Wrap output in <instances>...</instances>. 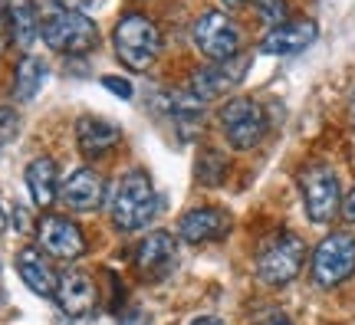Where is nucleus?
Wrapping results in <instances>:
<instances>
[{"label":"nucleus","instance_id":"1","mask_svg":"<svg viewBox=\"0 0 355 325\" xmlns=\"http://www.w3.org/2000/svg\"><path fill=\"white\" fill-rule=\"evenodd\" d=\"M112 46L119 63L132 73H145L162 53V30L141 13H125L112 30Z\"/></svg>","mask_w":355,"mask_h":325},{"label":"nucleus","instance_id":"2","mask_svg":"<svg viewBox=\"0 0 355 325\" xmlns=\"http://www.w3.org/2000/svg\"><path fill=\"white\" fill-rule=\"evenodd\" d=\"M158 213V194L145 171H128L112 194V220L119 230H139Z\"/></svg>","mask_w":355,"mask_h":325},{"label":"nucleus","instance_id":"3","mask_svg":"<svg viewBox=\"0 0 355 325\" xmlns=\"http://www.w3.org/2000/svg\"><path fill=\"white\" fill-rule=\"evenodd\" d=\"M40 37L50 46L53 53H63V56H79L99 46V26L89 20L86 13H50L43 24H40Z\"/></svg>","mask_w":355,"mask_h":325},{"label":"nucleus","instance_id":"4","mask_svg":"<svg viewBox=\"0 0 355 325\" xmlns=\"http://www.w3.org/2000/svg\"><path fill=\"white\" fill-rule=\"evenodd\" d=\"M217 118H220V132H224V138H227L237 151H250L263 141L266 112H263L260 102L247 99V96H237V99H230V102L220 105Z\"/></svg>","mask_w":355,"mask_h":325},{"label":"nucleus","instance_id":"5","mask_svg":"<svg viewBox=\"0 0 355 325\" xmlns=\"http://www.w3.org/2000/svg\"><path fill=\"white\" fill-rule=\"evenodd\" d=\"M355 273V237L352 234H329L313 250V283L332 289Z\"/></svg>","mask_w":355,"mask_h":325},{"label":"nucleus","instance_id":"6","mask_svg":"<svg viewBox=\"0 0 355 325\" xmlns=\"http://www.w3.org/2000/svg\"><path fill=\"white\" fill-rule=\"evenodd\" d=\"M191 39H194V46H198L207 60L224 63V60H234L237 50H241V26L234 24L227 13L204 10L201 17L194 20Z\"/></svg>","mask_w":355,"mask_h":325},{"label":"nucleus","instance_id":"7","mask_svg":"<svg viewBox=\"0 0 355 325\" xmlns=\"http://www.w3.org/2000/svg\"><path fill=\"white\" fill-rule=\"evenodd\" d=\"M303 260H306V243L296 234H283L270 247H263V253L257 256V276L266 286H286L303 270Z\"/></svg>","mask_w":355,"mask_h":325},{"label":"nucleus","instance_id":"8","mask_svg":"<svg viewBox=\"0 0 355 325\" xmlns=\"http://www.w3.org/2000/svg\"><path fill=\"white\" fill-rule=\"evenodd\" d=\"M300 188H303V204L313 224H329L336 211H339V177L332 175L329 168H306L300 175Z\"/></svg>","mask_w":355,"mask_h":325},{"label":"nucleus","instance_id":"9","mask_svg":"<svg viewBox=\"0 0 355 325\" xmlns=\"http://www.w3.org/2000/svg\"><path fill=\"white\" fill-rule=\"evenodd\" d=\"M37 237L46 256H56V260H76L86 253V237L79 224H73L63 213H46L37 227Z\"/></svg>","mask_w":355,"mask_h":325},{"label":"nucleus","instance_id":"10","mask_svg":"<svg viewBox=\"0 0 355 325\" xmlns=\"http://www.w3.org/2000/svg\"><path fill=\"white\" fill-rule=\"evenodd\" d=\"M247 73V60H224V63H214V66H201L191 73V96H198L201 102H211L217 96H224L230 89L237 86Z\"/></svg>","mask_w":355,"mask_h":325},{"label":"nucleus","instance_id":"11","mask_svg":"<svg viewBox=\"0 0 355 325\" xmlns=\"http://www.w3.org/2000/svg\"><path fill=\"white\" fill-rule=\"evenodd\" d=\"M178 263V240L168 230H155L135 250V270L145 279H165Z\"/></svg>","mask_w":355,"mask_h":325},{"label":"nucleus","instance_id":"12","mask_svg":"<svg viewBox=\"0 0 355 325\" xmlns=\"http://www.w3.org/2000/svg\"><path fill=\"white\" fill-rule=\"evenodd\" d=\"M60 200H63L69 211H83V213L96 211V207H102V200H105V181L92 168H76L60 184Z\"/></svg>","mask_w":355,"mask_h":325},{"label":"nucleus","instance_id":"13","mask_svg":"<svg viewBox=\"0 0 355 325\" xmlns=\"http://www.w3.org/2000/svg\"><path fill=\"white\" fill-rule=\"evenodd\" d=\"M56 302L66 315L83 319L96 309V279L86 270H66L60 273V286H56Z\"/></svg>","mask_w":355,"mask_h":325},{"label":"nucleus","instance_id":"14","mask_svg":"<svg viewBox=\"0 0 355 325\" xmlns=\"http://www.w3.org/2000/svg\"><path fill=\"white\" fill-rule=\"evenodd\" d=\"M17 273L26 283V289H33L43 299H56V286H60V273L53 270L50 256L37 247H24L17 253Z\"/></svg>","mask_w":355,"mask_h":325},{"label":"nucleus","instance_id":"15","mask_svg":"<svg viewBox=\"0 0 355 325\" xmlns=\"http://www.w3.org/2000/svg\"><path fill=\"white\" fill-rule=\"evenodd\" d=\"M230 230V213L217 211V207H198L188 211L178 220V234L184 243H211V240L227 237Z\"/></svg>","mask_w":355,"mask_h":325},{"label":"nucleus","instance_id":"16","mask_svg":"<svg viewBox=\"0 0 355 325\" xmlns=\"http://www.w3.org/2000/svg\"><path fill=\"white\" fill-rule=\"evenodd\" d=\"M319 37V26L313 20H286V24L273 26L260 43V53L270 56H290V53L306 50L313 39Z\"/></svg>","mask_w":355,"mask_h":325},{"label":"nucleus","instance_id":"17","mask_svg":"<svg viewBox=\"0 0 355 325\" xmlns=\"http://www.w3.org/2000/svg\"><path fill=\"white\" fill-rule=\"evenodd\" d=\"M119 141H122V128L112 125L109 118L83 115L76 122V145L86 158H102V155H109Z\"/></svg>","mask_w":355,"mask_h":325},{"label":"nucleus","instance_id":"18","mask_svg":"<svg viewBox=\"0 0 355 325\" xmlns=\"http://www.w3.org/2000/svg\"><path fill=\"white\" fill-rule=\"evenodd\" d=\"M26 188H30V197L37 207H50L53 200L60 197V168L53 158L40 155L26 164Z\"/></svg>","mask_w":355,"mask_h":325},{"label":"nucleus","instance_id":"19","mask_svg":"<svg viewBox=\"0 0 355 325\" xmlns=\"http://www.w3.org/2000/svg\"><path fill=\"white\" fill-rule=\"evenodd\" d=\"M7 17H10L13 43L20 50H30L40 37V17H37L33 0H7Z\"/></svg>","mask_w":355,"mask_h":325},{"label":"nucleus","instance_id":"20","mask_svg":"<svg viewBox=\"0 0 355 325\" xmlns=\"http://www.w3.org/2000/svg\"><path fill=\"white\" fill-rule=\"evenodd\" d=\"M46 82V63L37 56H24L17 73H13V96L20 102H30L40 92V86Z\"/></svg>","mask_w":355,"mask_h":325},{"label":"nucleus","instance_id":"21","mask_svg":"<svg viewBox=\"0 0 355 325\" xmlns=\"http://www.w3.org/2000/svg\"><path fill=\"white\" fill-rule=\"evenodd\" d=\"M227 171H230V164H227V158H224L220 151L204 148L201 155H198L194 175H198V181H201V184H207V188H217V184L227 177Z\"/></svg>","mask_w":355,"mask_h":325},{"label":"nucleus","instance_id":"22","mask_svg":"<svg viewBox=\"0 0 355 325\" xmlns=\"http://www.w3.org/2000/svg\"><path fill=\"white\" fill-rule=\"evenodd\" d=\"M254 7H257V17H260L270 30L290 20V7H286V0H254Z\"/></svg>","mask_w":355,"mask_h":325},{"label":"nucleus","instance_id":"23","mask_svg":"<svg viewBox=\"0 0 355 325\" xmlns=\"http://www.w3.org/2000/svg\"><path fill=\"white\" fill-rule=\"evenodd\" d=\"M17 132H20V115L13 112L10 105H0V145L13 141Z\"/></svg>","mask_w":355,"mask_h":325},{"label":"nucleus","instance_id":"24","mask_svg":"<svg viewBox=\"0 0 355 325\" xmlns=\"http://www.w3.org/2000/svg\"><path fill=\"white\" fill-rule=\"evenodd\" d=\"M102 86L112 89L119 99H132V82H125V79H119V76H102Z\"/></svg>","mask_w":355,"mask_h":325},{"label":"nucleus","instance_id":"25","mask_svg":"<svg viewBox=\"0 0 355 325\" xmlns=\"http://www.w3.org/2000/svg\"><path fill=\"white\" fill-rule=\"evenodd\" d=\"M13 43V30H10V17L7 10H0V56L7 53V46Z\"/></svg>","mask_w":355,"mask_h":325},{"label":"nucleus","instance_id":"26","mask_svg":"<svg viewBox=\"0 0 355 325\" xmlns=\"http://www.w3.org/2000/svg\"><path fill=\"white\" fill-rule=\"evenodd\" d=\"M60 10H69V13H83L89 7V0H53Z\"/></svg>","mask_w":355,"mask_h":325},{"label":"nucleus","instance_id":"27","mask_svg":"<svg viewBox=\"0 0 355 325\" xmlns=\"http://www.w3.org/2000/svg\"><path fill=\"white\" fill-rule=\"evenodd\" d=\"M191 325H224V322H220L217 315H198V319H194Z\"/></svg>","mask_w":355,"mask_h":325},{"label":"nucleus","instance_id":"28","mask_svg":"<svg viewBox=\"0 0 355 325\" xmlns=\"http://www.w3.org/2000/svg\"><path fill=\"white\" fill-rule=\"evenodd\" d=\"M345 217H349V220L355 224V191L349 194V197H345Z\"/></svg>","mask_w":355,"mask_h":325},{"label":"nucleus","instance_id":"29","mask_svg":"<svg viewBox=\"0 0 355 325\" xmlns=\"http://www.w3.org/2000/svg\"><path fill=\"white\" fill-rule=\"evenodd\" d=\"M220 3H224L227 10H241V7H243V3H247V0H220Z\"/></svg>","mask_w":355,"mask_h":325},{"label":"nucleus","instance_id":"30","mask_svg":"<svg viewBox=\"0 0 355 325\" xmlns=\"http://www.w3.org/2000/svg\"><path fill=\"white\" fill-rule=\"evenodd\" d=\"M266 325H293V322H290V319H286V315H273V319H270V322H266Z\"/></svg>","mask_w":355,"mask_h":325},{"label":"nucleus","instance_id":"31","mask_svg":"<svg viewBox=\"0 0 355 325\" xmlns=\"http://www.w3.org/2000/svg\"><path fill=\"white\" fill-rule=\"evenodd\" d=\"M3 224H7V220H3V211H0V230H3Z\"/></svg>","mask_w":355,"mask_h":325}]
</instances>
